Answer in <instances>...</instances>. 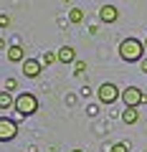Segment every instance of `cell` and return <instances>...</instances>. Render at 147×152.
Returning a JSON list of instances; mask_svg holds the SVG:
<instances>
[{
    "label": "cell",
    "mask_w": 147,
    "mask_h": 152,
    "mask_svg": "<svg viewBox=\"0 0 147 152\" xmlns=\"http://www.w3.org/2000/svg\"><path fill=\"white\" fill-rule=\"evenodd\" d=\"M119 58L127 61V64H137V61L145 58V41H140V38H124L119 43Z\"/></svg>",
    "instance_id": "1"
},
{
    "label": "cell",
    "mask_w": 147,
    "mask_h": 152,
    "mask_svg": "<svg viewBox=\"0 0 147 152\" xmlns=\"http://www.w3.org/2000/svg\"><path fill=\"white\" fill-rule=\"evenodd\" d=\"M15 112L20 117H33V114L38 112V99H36V94H31V91L18 94L15 96Z\"/></svg>",
    "instance_id": "2"
},
{
    "label": "cell",
    "mask_w": 147,
    "mask_h": 152,
    "mask_svg": "<svg viewBox=\"0 0 147 152\" xmlns=\"http://www.w3.org/2000/svg\"><path fill=\"white\" fill-rule=\"evenodd\" d=\"M97 99L102 104H114L117 99H122V89H117V84L107 81V84H102V86L97 89Z\"/></svg>",
    "instance_id": "3"
},
{
    "label": "cell",
    "mask_w": 147,
    "mask_h": 152,
    "mask_svg": "<svg viewBox=\"0 0 147 152\" xmlns=\"http://www.w3.org/2000/svg\"><path fill=\"white\" fill-rule=\"evenodd\" d=\"M122 102H124V107H140V104L147 102V96L140 86H127L122 89Z\"/></svg>",
    "instance_id": "4"
},
{
    "label": "cell",
    "mask_w": 147,
    "mask_h": 152,
    "mask_svg": "<svg viewBox=\"0 0 147 152\" xmlns=\"http://www.w3.org/2000/svg\"><path fill=\"white\" fill-rule=\"evenodd\" d=\"M18 137V124L10 117H0V142H10Z\"/></svg>",
    "instance_id": "5"
},
{
    "label": "cell",
    "mask_w": 147,
    "mask_h": 152,
    "mask_svg": "<svg viewBox=\"0 0 147 152\" xmlns=\"http://www.w3.org/2000/svg\"><path fill=\"white\" fill-rule=\"evenodd\" d=\"M41 71H43V61H38V58H26L23 61V74L28 79H38Z\"/></svg>",
    "instance_id": "6"
},
{
    "label": "cell",
    "mask_w": 147,
    "mask_h": 152,
    "mask_svg": "<svg viewBox=\"0 0 147 152\" xmlns=\"http://www.w3.org/2000/svg\"><path fill=\"white\" fill-rule=\"evenodd\" d=\"M99 18H102V23H117L119 20V10L114 5H102L99 8Z\"/></svg>",
    "instance_id": "7"
},
{
    "label": "cell",
    "mask_w": 147,
    "mask_h": 152,
    "mask_svg": "<svg viewBox=\"0 0 147 152\" xmlns=\"http://www.w3.org/2000/svg\"><path fill=\"white\" fill-rule=\"evenodd\" d=\"M8 61H10V64H23V61H26V53H23L20 43H13L10 48H8Z\"/></svg>",
    "instance_id": "8"
},
{
    "label": "cell",
    "mask_w": 147,
    "mask_h": 152,
    "mask_svg": "<svg viewBox=\"0 0 147 152\" xmlns=\"http://www.w3.org/2000/svg\"><path fill=\"white\" fill-rule=\"evenodd\" d=\"M56 56H59V64H74V58H76V51L71 48V46H61V48L56 51Z\"/></svg>",
    "instance_id": "9"
},
{
    "label": "cell",
    "mask_w": 147,
    "mask_h": 152,
    "mask_svg": "<svg viewBox=\"0 0 147 152\" xmlns=\"http://www.w3.org/2000/svg\"><path fill=\"white\" fill-rule=\"evenodd\" d=\"M137 119H140L137 107H124V112H122V122H124V124H137Z\"/></svg>",
    "instance_id": "10"
},
{
    "label": "cell",
    "mask_w": 147,
    "mask_h": 152,
    "mask_svg": "<svg viewBox=\"0 0 147 152\" xmlns=\"http://www.w3.org/2000/svg\"><path fill=\"white\" fill-rule=\"evenodd\" d=\"M15 104V96L10 91H0V109H10Z\"/></svg>",
    "instance_id": "11"
},
{
    "label": "cell",
    "mask_w": 147,
    "mask_h": 152,
    "mask_svg": "<svg viewBox=\"0 0 147 152\" xmlns=\"http://www.w3.org/2000/svg\"><path fill=\"white\" fill-rule=\"evenodd\" d=\"M84 20V10L81 8H71L69 10V23H81Z\"/></svg>",
    "instance_id": "12"
},
{
    "label": "cell",
    "mask_w": 147,
    "mask_h": 152,
    "mask_svg": "<svg viewBox=\"0 0 147 152\" xmlns=\"http://www.w3.org/2000/svg\"><path fill=\"white\" fill-rule=\"evenodd\" d=\"M107 152H129V145L127 142H114V145H109Z\"/></svg>",
    "instance_id": "13"
},
{
    "label": "cell",
    "mask_w": 147,
    "mask_h": 152,
    "mask_svg": "<svg viewBox=\"0 0 147 152\" xmlns=\"http://www.w3.org/2000/svg\"><path fill=\"white\" fill-rule=\"evenodd\" d=\"M41 61H43L46 66H51V64H56V61H59V56H56V51H46V53H43V58H41Z\"/></svg>",
    "instance_id": "14"
},
{
    "label": "cell",
    "mask_w": 147,
    "mask_h": 152,
    "mask_svg": "<svg viewBox=\"0 0 147 152\" xmlns=\"http://www.w3.org/2000/svg\"><path fill=\"white\" fill-rule=\"evenodd\" d=\"M99 114H102V107H99V104H89L86 107V117L94 119V117H99Z\"/></svg>",
    "instance_id": "15"
},
{
    "label": "cell",
    "mask_w": 147,
    "mask_h": 152,
    "mask_svg": "<svg viewBox=\"0 0 147 152\" xmlns=\"http://www.w3.org/2000/svg\"><path fill=\"white\" fill-rule=\"evenodd\" d=\"M5 91H18V81H15V79H5Z\"/></svg>",
    "instance_id": "16"
},
{
    "label": "cell",
    "mask_w": 147,
    "mask_h": 152,
    "mask_svg": "<svg viewBox=\"0 0 147 152\" xmlns=\"http://www.w3.org/2000/svg\"><path fill=\"white\" fill-rule=\"evenodd\" d=\"M74 69H76L74 74H76V76H81L84 71H86V61H76V66H74Z\"/></svg>",
    "instance_id": "17"
},
{
    "label": "cell",
    "mask_w": 147,
    "mask_h": 152,
    "mask_svg": "<svg viewBox=\"0 0 147 152\" xmlns=\"http://www.w3.org/2000/svg\"><path fill=\"white\" fill-rule=\"evenodd\" d=\"M8 26H10V18L5 13H0V28H8Z\"/></svg>",
    "instance_id": "18"
},
{
    "label": "cell",
    "mask_w": 147,
    "mask_h": 152,
    "mask_svg": "<svg viewBox=\"0 0 147 152\" xmlns=\"http://www.w3.org/2000/svg\"><path fill=\"white\" fill-rule=\"evenodd\" d=\"M79 94H81V96H91V86H81Z\"/></svg>",
    "instance_id": "19"
},
{
    "label": "cell",
    "mask_w": 147,
    "mask_h": 152,
    "mask_svg": "<svg viewBox=\"0 0 147 152\" xmlns=\"http://www.w3.org/2000/svg\"><path fill=\"white\" fill-rule=\"evenodd\" d=\"M89 33H91V36H97V33H99V26H97V23H91V26H89Z\"/></svg>",
    "instance_id": "20"
},
{
    "label": "cell",
    "mask_w": 147,
    "mask_h": 152,
    "mask_svg": "<svg viewBox=\"0 0 147 152\" xmlns=\"http://www.w3.org/2000/svg\"><path fill=\"white\" fill-rule=\"evenodd\" d=\"M140 69H142V74H147V58L140 61Z\"/></svg>",
    "instance_id": "21"
},
{
    "label": "cell",
    "mask_w": 147,
    "mask_h": 152,
    "mask_svg": "<svg viewBox=\"0 0 147 152\" xmlns=\"http://www.w3.org/2000/svg\"><path fill=\"white\" fill-rule=\"evenodd\" d=\"M0 48H5V41H3V38H0Z\"/></svg>",
    "instance_id": "22"
},
{
    "label": "cell",
    "mask_w": 147,
    "mask_h": 152,
    "mask_svg": "<svg viewBox=\"0 0 147 152\" xmlns=\"http://www.w3.org/2000/svg\"><path fill=\"white\" fill-rule=\"evenodd\" d=\"M61 3H71V0H61Z\"/></svg>",
    "instance_id": "23"
},
{
    "label": "cell",
    "mask_w": 147,
    "mask_h": 152,
    "mask_svg": "<svg viewBox=\"0 0 147 152\" xmlns=\"http://www.w3.org/2000/svg\"><path fill=\"white\" fill-rule=\"evenodd\" d=\"M145 48H147V38H145Z\"/></svg>",
    "instance_id": "24"
},
{
    "label": "cell",
    "mask_w": 147,
    "mask_h": 152,
    "mask_svg": "<svg viewBox=\"0 0 147 152\" xmlns=\"http://www.w3.org/2000/svg\"><path fill=\"white\" fill-rule=\"evenodd\" d=\"M74 152H84V150H74Z\"/></svg>",
    "instance_id": "25"
}]
</instances>
